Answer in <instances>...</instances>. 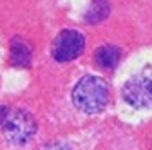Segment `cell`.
I'll return each instance as SVG.
<instances>
[{
    "label": "cell",
    "instance_id": "cell-2",
    "mask_svg": "<svg viewBox=\"0 0 152 150\" xmlns=\"http://www.w3.org/2000/svg\"><path fill=\"white\" fill-rule=\"evenodd\" d=\"M4 138L13 145H26L33 139L36 132V121L27 110L16 108L7 112L6 121L2 125Z\"/></svg>",
    "mask_w": 152,
    "mask_h": 150
},
{
    "label": "cell",
    "instance_id": "cell-7",
    "mask_svg": "<svg viewBox=\"0 0 152 150\" xmlns=\"http://www.w3.org/2000/svg\"><path fill=\"white\" fill-rule=\"evenodd\" d=\"M109 11H110V6H109L107 0H94V2L91 4V7H89V11H87L85 18H87V22L96 24V22L105 20Z\"/></svg>",
    "mask_w": 152,
    "mask_h": 150
},
{
    "label": "cell",
    "instance_id": "cell-4",
    "mask_svg": "<svg viewBox=\"0 0 152 150\" xmlns=\"http://www.w3.org/2000/svg\"><path fill=\"white\" fill-rule=\"evenodd\" d=\"M123 100L136 107V108H145V107H150L152 105V80L150 78H143V76H138V78H130L123 90Z\"/></svg>",
    "mask_w": 152,
    "mask_h": 150
},
{
    "label": "cell",
    "instance_id": "cell-1",
    "mask_svg": "<svg viewBox=\"0 0 152 150\" xmlns=\"http://www.w3.org/2000/svg\"><path fill=\"white\" fill-rule=\"evenodd\" d=\"M109 101V85L103 78L85 76L72 90V103L85 114H98Z\"/></svg>",
    "mask_w": 152,
    "mask_h": 150
},
{
    "label": "cell",
    "instance_id": "cell-6",
    "mask_svg": "<svg viewBox=\"0 0 152 150\" xmlns=\"http://www.w3.org/2000/svg\"><path fill=\"white\" fill-rule=\"evenodd\" d=\"M120 49L114 45H102L94 52V62L102 69H114L120 62Z\"/></svg>",
    "mask_w": 152,
    "mask_h": 150
},
{
    "label": "cell",
    "instance_id": "cell-5",
    "mask_svg": "<svg viewBox=\"0 0 152 150\" xmlns=\"http://www.w3.org/2000/svg\"><path fill=\"white\" fill-rule=\"evenodd\" d=\"M11 63L16 67H29L31 63V45L20 36L11 40Z\"/></svg>",
    "mask_w": 152,
    "mask_h": 150
},
{
    "label": "cell",
    "instance_id": "cell-3",
    "mask_svg": "<svg viewBox=\"0 0 152 150\" xmlns=\"http://www.w3.org/2000/svg\"><path fill=\"white\" fill-rule=\"evenodd\" d=\"M85 49V36L80 31L74 29H64L54 38L51 54L56 62H71L83 52Z\"/></svg>",
    "mask_w": 152,
    "mask_h": 150
},
{
    "label": "cell",
    "instance_id": "cell-9",
    "mask_svg": "<svg viewBox=\"0 0 152 150\" xmlns=\"http://www.w3.org/2000/svg\"><path fill=\"white\" fill-rule=\"evenodd\" d=\"M45 150H69L65 145H60V143H54V145H49Z\"/></svg>",
    "mask_w": 152,
    "mask_h": 150
},
{
    "label": "cell",
    "instance_id": "cell-8",
    "mask_svg": "<svg viewBox=\"0 0 152 150\" xmlns=\"http://www.w3.org/2000/svg\"><path fill=\"white\" fill-rule=\"evenodd\" d=\"M7 112H9V108H7V107L0 105V125H4V121H6V116H7Z\"/></svg>",
    "mask_w": 152,
    "mask_h": 150
}]
</instances>
